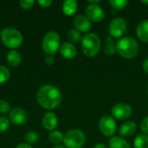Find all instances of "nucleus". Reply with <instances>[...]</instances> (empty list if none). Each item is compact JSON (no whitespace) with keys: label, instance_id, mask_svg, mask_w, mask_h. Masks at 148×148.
<instances>
[{"label":"nucleus","instance_id":"b1692460","mask_svg":"<svg viewBox=\"0 0 148 148\" xmlns=\"http://www.w3.org/2000/svg\"><path fill=\"white\" fill-rule=\"evenodd\" d=\"M24 140L28 143H35L38 140V134L35 131H29L24 134Z\"/></svg>","mask_w":148,"mask_h":148},{"label":"nucleus","instance_id":"2eb2a0df","mask_svg":"<svg viewBox=\"0 0 148 148\" xmlns=\"http://www.w3.org/2000/svg\"><path fill=\"white\" fill-rule=\"evenodd\" d=\"M136 129H137L136 123L134 121H128L125 122L124 124H122V126L120 127L119 134L121 136H123V137L131 136L136 132Z\"/></svg>","mask_w":148,"mask_h":148},{"label":"nucleus","instance_id":"423d86ee","mask_svg":"<svg viewBox=\"0 0 148 148\" xmlns=\"http://www.w3.org/2000/svg\"><path fill=\"white\" fill-rule=\"evenodd\" d=\"M42 47L48 55H54L60 49V36L57 32L50 31L47 33L42 40Z\"/></svg>","mask_w":148,"mask_h":148},{"label":"nucleus","instance_id":"a211bd4d","mask_svg":"<svg viewBox=\"0 0 148 148\" xmlns=\"http://www.w3.org/2000/svg\"><path fill=\"white\" fill-rule=\"evenodd\" d=\"M77 10V2L75 0H67L62 4V11L66 16H72Z\"/></svg>","mask_w":148,"mask_h":148},{"label":"nucleus","instance_id":"f3484780","mask_svg":"<svg viewBox=\"0 0 148 148\" xmlns=\"http://www.w3.org/2000/svg\"><path fill=\"white\" fill-rule=\"evenodd\" d=\"M109 148H131L129 143L123 138L119 136L113 137L108 143Z\"/></svg>","mask_w":148,"mask_h":148},{"label":"nucleus","instance_id":"4be33fe9","mask_svg":"<svg viewBox=\"0 0 148 148\" xmlns=\"http://www.w3.org/2000/svg\"><path fill=\"white\" fill-rule=\"evenodd\" d=\"M68 38L72 42H78L82 39L80 31H78L77 29H70L68 32Z\"/></svg>","mask_w":148,"mask_h":148},{"label":"nucleus","instance_id":"4c0bfd02","mask_svg":"<svg viewBox=\"0 0 148 148\" xmlns=\"http://www.w3.org/2000/svg\"><path fill=\"white\" fill-rule=\"evenodd\" d=\"M142 3H145V4H148V1H141Z\"/></svg>","mask_w":148,"mask_h":148},{"label":"nucleus","instance_id":"9d476101","mask_svg":"<svg viewBox=\"0 0 148 148\" xmlns=\"http://www.w3.org/2000/svg\"><path fill=\"white\" fill-rule=\"evenodd\" d=\"M112 115L117 120H125L132 114V108L127 103H118L112 108Z\"/></svg>","mask_w":148,"mask_h":148},{"label":"nucleus","instance_id":"393cba45","mask_svg":"<svg viewBox=\"0 0 148 148\" xmlns=\"http://www.w3.org/2000/svg\"><path fill=\"white\" fill-rule=\"evenodd\" d=\"M110 4L114 9L122 10L128 4V1L127 0H111Z\"/></svg>","mask_w":148,"mask_h":148},{"label":"nucleus","instance_id":"f8f14e48","mask_svg":"<svg viewBox=\"0 0 148 148\" xmlns=\"http://www.w3.org/2000/svg\"><path fill=\"white\" fill-rule=\"evenodd\" d=\"M74 25L77 30L81 32H88L91 29V22L86 16L82 15H79L75 17Z\"/></svg>","mask_w":148,"mask_h":148},{"label":"nucleus","instance_id":"412c9836","mask_svg":"<svg viewBox=\"0 0 148 148\" xmlns=\"http://www.w3.org/2000/svg\"><path fill=\"white\" fill-rule=\"evenodd\" d=\"M49 140L53 143V144H59L62 141H63V134H62V132L58 131V130H53L52 132H50L49 135Z\"/></svg>","mask_w":148,"mask_h":148},{"label":"nucleus","instance_id":"1a4fd4ad","mask_svg":"<svg viewBox=\"0 0 148 148\" xmlns=\"http://www.w3.org/2000/svg\"><path fill=\"white\" fill-rule=\"evenodd\" d=\"M85 14L90 22L91 21L95 22V23L101 22L105 17V12H104L103 9L97 4L88 5L85 10Z\"/></svg>","mask_w":148,"mask_h":148},{"label":"nucleus","instance_id":"aec40b11","mask_svg":"<svg viewBox=\"0 0 148 148\" xmlns=\"http://www.w3.org/2000/svg\"><path fill=\"white\" fill-rule=\"evenodd\" d=\"M134 148H148V136L147 134H139L134 140Z\"/></svg>","mask_w":148,"mask_h":148},{"label":"nucleus","instance_id":"bb28decb","mask_svg":"<svg viewBox=\"0 0 148 148\" xmlns=\"http://www.w3.org/2000/svg\"><path fill=\"white\" fill-rule=\"evenodd\" d=\"M116 51H117L116 50V47L114 44H107L104 47V53L107 56H114L116 53Z\"/></svg>","mask_w":148,"mask_h":148},{"label":"nucleus","instance_id":"ddd939ff","mask_svg":"<svg viewBox=\"0 0 148 148\" xmlns=\"http://www.w3.org/2000/svg\"><path fill=\"white\" fill-rule=\"evenodd\" d=\"M60 53L61 55L67 59H73L76 56L77 54V50L76 48L69 42H63L61 46H60Z\"/></svg>","mask_w":148,"mask_h":148},{"label":"nucleus","instance_id":"7c9ffc66","mask_svg":"<svg viewBox=\"0 0 148 148\" xmlns=\"http://www.w3.org/2000/svg\"><path fill=\"white\" fill-rule=\"evenodd\" d=\"M37 3H38L39 5H41L43 8L49 7L52 4V1L51 0H38Z\"/></svg>","mask_w":148,"mask_h":148},{"label":"nucleus","instance_id":"6e6552de","mask_svg":"<svg viewBox=\"0 0 148 148\" xmlns=\"http://www.w3.org/2000/svg\"><path fill=\"white\" fill-rule=\"evenodd\" d=\"M127 23L123 17L114 18L109 24V33L112 37H121L127 31Z\"/></svg>","mask_w":148,"mask_h":148},{"label":"nucleus","instance_id":"9b49d317","mask_svg":"<svg viewBox=\"0 0 148 148\" xmlns=\"http://www.w3.org/2000/svg\"><path fill=\"white\" fill-rule=\"evenodd\" d=\"M10 121L16 126L23 125L28 121V114L25 110L22 108H14L10 112L9 114Z\"/></svg>","mask_w":148,"mask_h":148},{"label":"nucleus","instance_id":"f257e3e1","mask_svg":"<svg viewBox=\"0 0 148 148\" xmlns=\"http://www.w3.org/2000/svg\"><path fill=\"white\" fill-rule=\"evenodd\" d=\"M36 98L38 103L43 108L51 110L61 104L62 95L56 87L53 85H44L38 89Z\"/></svg>","mask_w":148,"mask_h":148},{"label":"nucleus","instance_id":"e433bc0d","mask_svg":"<svg viewBox=\"0 0 148 148\" xmlns=\"http://www.w3.org/2000/svg\"><path fill=\"white\" fill-rule=\"evenodd\" d=\"M52 148H64L63 147H62V146H55L54 147Z\"/></svg>","mask_w":148,"mask_h":148},{"label":"nucleus","instance_id":"2f4dec72","mask_svg":"<svg viewBox=\"0 0 148 148\" xmlns=\"http://www.w3.org/2000/svg\"><path fill=\"white\" fill-rule=\"evenodd\" d=\"M54 62H55V58H54V56H53L52 55H48V56L45 57V62H46L47 64L51 65V64L54 63Z\"/></svg>","mask_w":148,"mask_h":148},{"label":"nucleus","instance_id":"7ed1b4c3","mask_svg":"<svg viewBox=\"0 0 148 148\" xmlns=\"http://www.w3.org/2000/svg\"><path fill=\"white\" fill-rule=\"evenodd\" d=\"M101 39L95 33L86 34L82 39V49L88 57L95 56L101 49Z\"/></svg>","mask_w":148,"mask_h":148},{"label":"nucleus","instance_id":"20e7f679","mask_svg":"<svg viewBox=\"0 0 148 148\" xmlns=\"http://www.w3.org/2000/svg\"><path fill=\"white\" fill-rule=\"evenodd\" d=\"M1 40L9 49H17L23 43V36L21 32L14 28H5L1 32Z\"/></svg>","mask_w":148,"mask_h":148},{"label":"nucleus","instance_id":"473e14b6","mask_svg":"<svg viewBox=\"0 0 148 148\" xmlns=\"http://www.w3.org/2000/svg\"><path fill=\"white\" fill-rule=\"evenodd\" d=\"M105 42H106V45L107 44H114V37H112L111 36H108L105 40Z\"/></svg>","mask_w":148,"mask_h":148},{"label":"nucleus","instance_id":"6ab92c4d","mask_svg":"<svg viewBox=\"0 0 148 148\" xmlns=\"http://www.w3.org/2000/svg\"><path fill=\"white\" fill-rule=\"evenodd\" d=\"M7 59V62L9 63V65H10L11 67H16L20 64L21 62V56L19 54V52H17L15 49L10 50L6 56Z\"/></svg>","mask_w":148,"mask_h":148},{"label":"nucleus","instance_id":"dca6fc26","mask_svg":"<svg viewBox=\"0 0 148 148\" xmlns=\"http://www.w3.org/2000/svg\"><path fill=\"white\" fill-rule=\"evenodd\" d=\"M139 39L143 42H148V19L141 21L136 29Z\"/></svg>","mask_w":148,"mask_h":148},{"label":"nucleus","instance_id":"cd10ccee","mask_svg":"<svg viewBox=\"0 0 148 148\" xmlns=\"http://www.w3.org/2000/svg\"><path fill=\"white\" fill-rule=\"evenodd\" d=\"M10 110V105L4 100H0V113L5 114Z\"/></svg>","mask_w":148,"mask_h":148},{"label":"nucleus","instance_id":"0eeeda50","mask_svg":"<svg viewBox=\"0 0 148 148\" xmlns=\"http://www.w3.org/2000/svg\"><path fill=\"white\" fill-rule=\"evenodd\" d=\"M99 128L101 134L107 137H111L116 132V122L113 116L103 115L99 121Z\"/></svg>","mask_w":148,"mask_h":148},{"label":"nucleus","instance_id":"f03ea898","mask_svg":"<svg viewBox=\"0 0 148 148\" xmlns=\"http://www.w3.org/2000/svg\"><path fill=\"white\" fill-rule=\"evenodd\" d=\"M117 52L126 59L134 58L139 52V44L137 41L130 36L121 38L116 43Z\"/></svg>","mask_w":148,"mask_h":148},{"label":"nucleus","instance_id":"c85d7f7f","mask_svg":"<svg viewBox=\"0 0 148 148\" xmlns=\"http://www.w3.org/2000/svg\"><path fill=\"white\" fill-rule=\"evenodd\" d=\"M34 3H35V1H34V0H22V1L19 2L20 6H21L23 9H25V10L30 9V8L33 6Z\"/></svg>","mask_w":148,"mask_h":148},{"label":"nucleus","instance_id":"5701e85b","mask_svg":"<svg viewBox=\"0 0 148 148\" xmlns=\"http://www.w3.org/2000/svg\"><path fill=\"white\" fill-rule=\"evenodd\" d=\"M10 76V70L4 66H0V84L6 82L9 80Z\"/></svg>","mask_w":148,"mask_h":148},{"label":"nucleus","instance_id":"c9c22d12","mask_svg":"<svg viewBox=\"0 0 148 148\" xmlns=\"http://www.w3.org/2000/svg\"><path fill=\"white\" fill-rule=\"evenodd\" d=\"M94 148H108V147L105 144H103V143H99V144L95 145Z\"/></svg>","mask_w":148,"mask_h":148},{"label":"nucleus","instance_id":"72a5a7b5","mask_svg":"<svg viewBox=\"0 0 148 148\" xmlns=\"http://www.w3.org/2000/svg\"><path fill=\"white\" fill-rule=\"evenodd\" d=\"M16 148H33L28 143H22V144H19Z\"/></svg>","mask_w":148,"mask_h":148},{"label":"nucleus","instance_id":"39448f33","mask_svg":"<svg viewBox=\"0 0 148 148\" xmlns=\"http://www.w3.org/2000/svg\"><path fill=\"white\" fill-rule=\"evenodd\" d=\"M85 140L84 133L79 129L69 130L63 138V143L67 148H82Z\"/></svg>","mask_w":148,"mask_h":148},{"label":"nucleus","instance_id":"4468645a","mask_svg":"<svg viewBox=\"0 0 148 148\" xmlns=\"http://www.w3.org/2000/svg\"><path fill=\"white\" fill-rule=\"evenodd\" d=\"M42 126L45 129L53 131L58 124V119L56 115L52 112H48L42 118Z\"/></svg>","mask_w":148,"mask_h":148},{"label":"nucleus","instance_id":"c756f323","mask_svg":"<svg viewBox=\"0 0 148 148\" xmlns=\"http://www.w3.org/2000/svg\"><path fill=\"white\" fill-rule=\"evenodd\" d=\"M140 129L145 134H148V116L144 118V120L140 123Z\"/></svg>","mask_w":148,"mask_h":148},{"label":"nucleus","instance_id":"58836bf2","mask_svg":"<svg viewBox=\"0 0 148 148\" xmlns=\"http://www.w3.org/2000/svg\"><path fill=\"white\" fill-rule=\"evenodd\" d=\"M147 93H148V88H147Z\"/></svg>","mask_w":148,"mask_h":148},{"label":"nucleus","instance_id":"f704fd0d","mask_svg":"<svg viewBox=\"0 0 148 148\" xmlns=\"http://www.w3.org/2000/svg\"><path fill=\"white\" fill-rule=\"evenodd\" d=\"M143 69L147 74H148V59L145 60V62H143Z\"/></svg>","mask_w":148,"mask_h":148},{"label":"nucleus","instance_id":"a878e982","mask_svg":"<svg viewBox=\"0 0 148 148\" xmlns=\"http://www.w3.org/2000/svg\"><path fill=\"white\" fill-rule=\"evenodd\" d=\"M10 127V121L5 117H0V133L5 132Z\"/></svg>","mask_w":148,"mask_h":148}]
</instances>
